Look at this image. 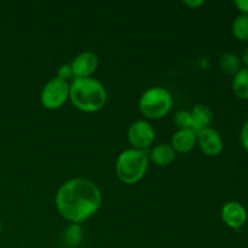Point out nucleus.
<instances>
[{
  "mask_svg": "<svg viewBox=\"0 0 248 248\" xmlns=\"http://www.w3.org/2000/svg\"><path fill=\"white\" fill-rule=\"evenodd\" d=\"M102 194L93 182L74 178L65 182L56 194V207L63 218L79 224L99 210Z\"/></svg>",
  "mask_w": 248,
  "mask_h": 248,
  "instance_id": "nucleus-1",
  "label": "nucleus"
},
{
  "mask_svg": "<svg viewBox=\"0 0 248 248\" xmlns=\"http://www.w3.org/2000/svg\"><path fill=\"white\" fill-rule=\"evenodd\" d=\"M69 98L75 108L85 113L101 110L107 102L103 85L92 78H75L69 85Z\"/></svg>",
  "mask_w": 248,
  "mask_h": 248,
  "instance_id": "nucleus-2",
  "label": "nucleus"
},
{
  "mask_svg": "<svg viewBox=\"0 0 248 248\" xmlns=\"http://www.w3.org/2000/svg\"><path fill=\"white\" fill-rule=\"evenodd\" d=\"M149 165L145 150H124L116 160L115 171L119 179L125 184H136L144 177Z\"/></svg>",
  "mask_w": 248,
  "mask_h": 248,
  "instance_id": "nucleus-3",
  "label": "nucleus"
},
{
  "mask_svg": "<svg viewBox=\"0 0 248 248\" xmlns=\"http://www.w3.org/2000/svg\"><path fill=\"white\" fill-rule=\"evenodd\" d=\"M173 104L171 93L162 87H152L140 98V110L149 119H161L170 113Z\"/></svg>",
  "mask_w": 248,
  "mask_h": 248,
  "instance_id": "nucleus-4",
  "label": "nucleus"
},
{
  "mask_svg": "<svg viewBox=\"0 0 248 248\" xmlns=\"http://www.w3.org/2000/svg\"><path fill=\"white\" fill-rule=\"evenodd\" d=\"M69 98V85L67 81L52 78L48 80L41 91L40 99L43 106L50 110L61 108Z\"/></svg>",
  "mask_w": 248,
  "mask_h": 248,
  "instance_id": "nucleus-5",
  "label": "nucleus"
},
{
  "mask_svg": "<svg viewBox=\"0 0 248 248\" xmlns=\"http://www.w3.org/2000/svg\"><path fill=\"white\" fill-rule=\"evenodd\" d=\"M127 137L133 149L147 150L155 140L154 127L148 121L138 120L130 126Z\"/></svg>",
  "mask_w": 248,
  "mask_h": 248,
  "instance_id": "nucleus-6",
  "label": "nucleus"
},
{
  "mask_svg": "<svg viewBox=\"0 0 248 248\" xmlns=\"http://www.w3.org/2000/svg\"><path fill=\"white\" fill-rule=\"evenodd\" d=\"M222 219L234 230H240L247 220V211L237 201H229L222 207Z\"/></svg>",
  "mask_w": 248,
  "mask_h": 248,
  "instance_id": "nucleus-7",
  "label": "nucleus"
},
{
  "mask_svg": "<svg viewBox=\"0 0 248 248\" xmlns=\"http://www.w3.org/2000/svg\"><path fill=\"white\" fill-rule=\"evenodd\" d=\"M70 67L75 78H90L98 67V57L93 52L85 51L75 56Z\"/></svg>",
  "mask_w": 248,
  "mask_h": 248,
  "instance_id": "nucleus-8",
  "label": "nucleus"
},
{
  "mask_svg": "<svg viewBox=\"0 0 248 248\" xmlns=\"http://www.w3.org/2000/svg\"><path fill=\"white\" fill-rule=\"evenodd\" d=\"M198 143L203 154L217 156L223 150V140L215 128H206L198 135Z\"/></svg>",
  "mask_w": 248,
  "mask_h": 248,
  "instance_id": "nucleus-9",
  "label": "nucleus"
},
{
  "mask_svg": "<svg viewBox=\"0 0 248 248\" xmlns=\"http://www.w3.org/2000/svg\"><path fill=\"white\" fill-rule=\"evenodd\" d=\"M198 142V135L193 130H178L172 137V145L174 152L188 153L194 149Z\"/></svg>",
  "mask_w": 248,
  "mask_h": 248,
  "instance_id": "nucleus-10",
  "label": "nucleus"
},
{
  "mask_svg": "<svg viewBox=\"0 0 248 248\" xmlns=\"http://www.w3.org/2000/svg\"><path fill=\"white\" fill-rule=\"evenodd\" d=\"M191 118H193L191 130L199 135L201 131L208 128L212 123V111L205 104H196L191 110Z\"/></svg>",
  "mask_w": 248,
  "mask_h": 248,
  "instance_id": "nucleus-11",
  "label": "nucleus"
},
{
  "mask_svg": "<svg viewBox=\"0 0 248 248\" xmlns=\"http://www.w3.org/2000/svg\"><path fill=\"white\" fill-rule=\"evenodd\" d=\"M150 160L157 166H167L176 157V152L169 144H159L153 148L149 155Z\"/></svg>",
  "mask_w": 248,
  "mask_h": 248,
  "instance_id": "nucleus-12",
  "label": "nucleus"
},
{
  "mask_svg": "<svg viewBox=\"0 0 248 248\" xmlns=\"http://www.w3.org/2000/svg\"><path fill=\"white\" fill-rule=\"evenodd\" d=\"M232 91L240 99H248V68H241L232 79Z\"/></svg>",
  "mask_w": 248,
  "mask_h": 248,
  "instance_id": "nucleus-13",
  "label": "nucleus"
},
{
  "mask_svg": "<svg viewBox=\"0 0 248 248\" xmlns=\"http://www.w3.org/2000/svg\"><path fill=\"white\" fill-rule=\"evenodd\" d=\"M82 239H84V230L80 224L72 223L63 232V242L68 248L79 247Z\"/></svg>",
  "mask_w": 248,
  "mask_h": 248,
  "instance_id": "nucleus-14",
  "label": "nucleus"
},
{
  "mask_svg": "<svg viewBox=\"0 0 248 248\" xmlns=\"http://www.w3.org/2000/svg\"><path fill=\"white\" fill-rule=\"evenodd\" d=\"M219 67L225 74L235 75L241 69V62H240V58L235 53L228 52L220 57Z\"/></svg>",
  "mask_w": 248,
  "mask_h": 248,
  "instance_id": "nucleus-15",
  "label": "nucleus"
},
{
  "mask_svg": "<svg viewBox=\"0 0 248 248\" xmlns=\"http://www.w3.org/2000/svg\"><path fill=\"white\" fill-rule=\"evenodd\" d=\"M232 35L240 41H248V15H240L232 24Z\"/></svg>",
  "mask_w": 248,
  "mask_h": 248,
  "instance_id": "nucleus-16",
  "label": "nucleus"
},
{
  "mask_svg": "<svg viewBox=\"0 0 248 248\" xmlns=\"http://www.w3.org/2000/svg\"><path fill=\"white\" fill-rule=\"evenodd\" d=\"M174 123L179 130H191L193 126V118H191V111L179 110L174 115Z\"/></svg>",
  "mask_w": 248,
  "mask_h": 248,
  "instance_id": "nucleus-17",
  "label": "nucleus"
},
{
  "mask_svg": "<svg viewBox=\"0 0 248 248\" xmlns=\"http://www.w3.org/2000/svg\"><path fill=\"white\" fill-rule=\"evenodd\" d=\"M57 78L58 79L63 80V81H68V80L73 79L74 78V74H73V70L70 64H62L58 69L57 73Z\"/></svg>",
  "mask_w": 248,
  "mask_h": 248,
  "instance_id": "nucleus-18",
  "label": "nucleus"
},
{
  "mask_svg": "<svg viewBox=\"0 0 248 248\" xmlns=\"http://www.w3.org/2000/svg\"><path fill=\"white\" fill-rule=\"evenodd\" d=\"M240 140H241V144L244 149L248 153V120L242 126L241 133H240Z\"/></svg>",
  "mask_w": 248,
  "mask_h": 248,
  "instance_id": "nucleus-19",
  "label": "nucleus"
},
{
  "mask_svg": "<svg viewBox=\"0 0 248 248\" xmlns=\"http://www.w3.org/2000/svg\"><path fill=\"white\" fill-rule=\"evenodd\" d=\"M235 5L242 12V15H248V0H236Z\"/></svg>",
  "mask_w": 248,
  "mask_h": 248,
  "instance_id": "nucleus-20",
  "label": "nucleus"
},
{
  "mask_svg": "<svg viewBox=\"0 0 248 248\" xmlns=\"http://www.w3.org/2000/svg\"><path fill=\"white\" fill-rule=\"evenodd\" d=\"M184 4L188 5V6L191 7V9H194V7L201 6V5L203 4V1H202V0H196V1H190V0H186V1H184Z\"/></svg>",
  "mask_w": 248,
  "mask_h": 248,
  "instance_id": "nucleus-21",
  "label": "nucleus"
},
{
  "mask_svg": "<svg viewBox=\"0 0 248 248\" xmlns=\"http://www.w3.org/2000/svg\"><path fill=\"white\" fill-rule=\"evenodd\" d=\"M242 62H244L245 65L248 68V46L246 47V50L244 51V53H242Z\"/></svg>",
  "mask_w": 248,
  "mask_h": 248,
  "instance_id": "nucleus-22",
  "label": "nucleus"
},
{
  "mask_svg": "<svg viewBox=\"0 0 248 248\" xmlns=\"http://www.w3.org/2000/svg\"><path fill=\"white\" fill-rule=\"evenodd\" d=\"M1 230H2V224H1V222H0V232H1Z\"/></svg>",
  "mask_w": 248,
  "mask_h": 248,
  "instance_id": "nucleus-23",
  "label": "nucleus"
}]
</instances>
